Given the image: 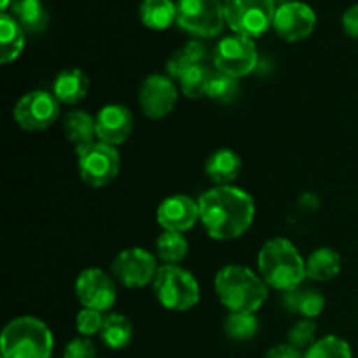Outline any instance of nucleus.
Segmentation results:
<instances>
[{"label":"nucleus","mask_w":358,"mask_h":358,"mask_svg":"<svg viewBox=\"0 0 358 358\" xmlns=\"http://www.w3.org/2000/svg\"><path fill=\"white\" fill-rule=\"evenodd\" d=\"M199 220L210 238L236 240L250 229L255 205L250 194L233 185H217L199 196Z\"/></svg>","instance_id":"obj_1"},{"label":"nucleus","mask_w":358,"mask_h":358,"mask_svg":"<svg viewBox=\"0 0 358 358\" xmlns=\"http://www.w3.org/2000/svg\"><path fill=\"white\" fill-rule=\"evenodd\" d=\"M215 292L231 313H255L268 299L261 276L245 266H226L215 276Z\"/></svg>","instance_id":"obj_2"},{"label":"nucleus","mask_w":358,"mask_h":358,"mask_svg":"<svg viewBox=\"0 0 358 358\" xmlns=\"http://www.w3.org/2000/svg\"><path fill=\"white\" fill-rule=\"evenodd\" d=\"M257 264L266 285L282 292L301 285L304 278H308L306 261L301 257L294 243L285 238H273L266 241L259 252Z\"/></svg>","instance_id":"obj_3"},{"label":"nucleus","mask_w":358,"mask_h":358,"mask_svg":"<svg viewBox=\"0 0 358 358\" xmlns=\"http://www.w3.org/2000/svg\"><path fill=\"white\" fill-rule=\"evenodd\" d=\"M55 341L48 325L35 317H17L3 327L2 358H51Z\"/></svg>","instance_id":"obj_4"},{"label":"nucleus","mask_w":358,"mask_h":358,"mask_svg":"<svg viewBox=\"0 0 358 358\" xmlns=\"http://www.w3.org/2000/svg\"><path fill=\"white\" fill-rule=\"evenodd\" d=\"M152 287L161 306L170 311L192 310L199 303V296H201L194 276L175 264L161 266L157 269Z\"/></svg>","instance_id":"obj_5"},{"label":"nucleus","mask_w":358,"mask_h":358,"mask_svg":"<svg viewBox=\"0 0 358 358\" xmlns=\"http://www.w3.org/2000/svg\"><path fill=\"white\" fill-rule=\"evenodd\" d=\"M275 0H226V23L236 35L255 38L273 27Z\"/></svg>","instance_id":"obj_6"},{"label":"nucleus","mask_w":358,"mask_h":358,"mask_svg":"<svg viewBox=\"0 0 358 358\" xmlns=\"http://www.w3.org/2000/svg\"><path fill=\"white\" fill-rule=\"evenodd\" d=\"M177 23L196 37H217L226 23L220 0H178Z\"/></svg>","instance_id":"obj_7"},{"label":"nucleus","mask_w":358,"mask_h":358,"mask_svg":"<svg viewBox=\"0 0 358 358\" xmlns=\"http://www.w3.org/2000/svg\"><path fill=\"white\" fill-rule=\"evenodd\" d=\"M77 164L84 184L91 187H105L119 175L121 159L115 147L103 142H93L83 149H77Z\"/></svg>","instance_id":"obj_8"},{"label":"nucleus","mask_w":358,"mask_h":358,"mask_svg":"<svg viewBox=\"0 0 358 358\" xmlns=\"http://www.w3.org/2000/svg\"><path fill=\"white\" fill-rule=\"evenodd\" d=\"M259 55L254 41L243 35L224 37L213 49V65L219 72L240 79L254 72L257 66Z\"/></svg>","instance_id":"obj_9"},{"label":"nucleus","mask_w":358,"mask_h":358,"mask_svg":"<svg viewBox=\"0 0 358 358\" xmlns=\"http://www.w3.org/2000/svg\"><path fill=\"white\" fill-rule=\"evenodd\" d=\"M59 115V105L55 94L48 91H30L17 100L14 119L24 131H42L55 124Z\"/></svg>","instance_id":"obj_10"},{"label":"nucleus","mask_w":358,"mask_h":358,"mask_svg":"<svg viewBox=\"0 0 358 358\" xmlns=\"http://www.w3.org/2000/svg\"><path fill=\"white\" fill-rule=\"evenodd\" d=\"M156 259L145 248H126L112 262V273L115 278L129 289L149 285L157 273Z\"/></svg>","instance_id":"obj_11"},{"label":"nucleus","mask_w":358,"mask_h":358,"mask_svg":"<svg viewBox=\"0 0 358 358\" xmlns=\"http://www.w3.org/2000/svg\"><path fill=\"white\" fill-rule=\"evenodd\" d=\"M317 27V14L308 3L287 2L276 7L273 28L287 42H299L310 37Z\"/></svg>","instance_id":"obj_12"},{"label":"nucleus","mask_w":358,"mask_h":358,"mask_svg":"<svg viewBox=\"0 0 358 358\" xmlns=\"http://www.w3.org/2000/svg\"><path fill=\"white\" fill-rule=\"evenodd\" d=\"M76 294L84 308L107 311L115 303V285L110 276L96 268L84 269L76 282Z\"/></svg>","instance_id":"obj_13"},{"label":"nucleus","mask_w":358,"mask_h":358,"mask_svg":"<svg viewBox=\"0 0 358 358\" xmlns=\"http://www.w3.org/2000/svg\"><path fill=\"white\" fill-rule=\"evenodd\" d=\"M178 101V91L171 79L164 76H149L140 86L138 103L149 119H163L171 114Z\"/></svg>","instance_id":"obj_14"},{"label":"nucleus","mask_w":358,"mask_h":358,"mask_svg":"<svg viewBox=\"0 0 358 358\" xmlns=\"http://www.w3.org/2000/svg\"><path fill=\"white\" fill-rule=\"evenodd\" d=\"M198 219L199 205L184 194L170 196L157 208V222L164 231L171 233H185L192 229Z\"/></svg>","instance_id":"obj_15"},{"label":"nucleus","mask_w":358,"mask_h":358,"mask_svg":"<svg viewBox=\"0 0 358 358\" xmlns=\"http://www.w3.org/2000/svg\"><path fill=\"white\" fill-rule=\"evenodd\" d=\"M98 142L115 147L124 143L133 131V115L126 107L117 103L105 105L96 117Z\"/></svg>","instance_id":"obj_16"},{"label":"nucleus","mask_w":358,"mask_h":358,"mask_svg":"<svg viewBox=\"0 0 358 358\" xmlns=\"http://www.w3.org/2000/svg\"><path fill=\"white\" fill-rule=\"evenodd\" d=\"M283 306L289 313L301 315L303 318H317L325 308V297L322 296L320 290L315 287L297 285L294 289L283 292Z\"/></svg>","instance_id":"obj_17"},{"label":"nucleus","mask_w":358,"mask_h":358,"mask_svg":"<svg viewBox=\"0 0 358 358\" xmlns=\"http://www.w3.org/2000/svg\"><path fill=\"white\" fill-rule=\"evenodd\" d=\"M90 91V79L79 69H66L56 76L52 84V94L58 101L66 105L79 103Z\"/></svg>","instance_id":"obj_18"},{"label":"nucleus","mask_w":358,"mask_h":358,"mask_svg":"<svg viewBox=\"0 0 358 358\" xmlns=\"http://www.w3.org/2000/svg\"><path fill=\"white\" fill-rule=\"evenodd\" d=\"M206 175L217 185H229L241 171V159L234 150L219 149L206 159Z\"/></svg>","instance_id":"obj_19"},{"label":"nucleus","mask_w":358,"mask_h":358,"mask_svg":"<svg viewBox=\"0 0 358 358\" xmlns=\"http://www.w3.org/2000/svg\"><path fill=\"white\" fill-rule=\"evenodd\" d=\"M63 133L76 149L90 145L96 136V119L84 110H72L63 119Z\"/></svg>","instance_id":"obj_20"},{"label":"nucleus","mask_w":358,"mask_h":358,"mask_svg":"<svg viewBox=\"0 0 358 358\" xmlns=\"http://www.w3.org/2000/svg\"><path fill=\"white\" fill-rule=\"evenodd\" d=\"M24 48V30L10 14H0V62L2 65L17 59Z\"/></svg>","instance_id":"obj_21"},{"label":"nucleus","mask_w":358,"mask_h":358,"mask_svg":"<svg viewBox=\"0 0 358 358\" xmlns=\"http://www.w3.org/2000/svg\"><path fill=\"white\" fill-rule=\"evenodd\" d=\"M10 13L24 34H41L48 27V13L41 0H13Z\"/></svg>","instance_id":"obj_22"},{"label":"nucleus","mask_w":358,"mask_h":358,"mask_svg":"<svg viewBox=\"0 0 358 358\" xmlns=\"http://www.w3.org/2000/svg\"><path fill=\"white\" fill-rule=\"evenodd\" d=\"M341 255L327 247L311 252L306 261V275L313 282H329L341 271Z\"/></svg>","instance_id":"obj_23"},{"label":"nucleus","mask_w":358,"mask_h":358,"mask_svg":"<svg viewBox=\"0 0 358 358\" xmlns=\"http://www.w3.org/2000/svg\"><path fill=\"white\" fill-rule=\"evenodd\" d=\"M140 20L150 30H166L177 21V3L171 0H143L140 3Z\"/></svg>","instance_id":"obj_24"},{"label":"nucleus","mask_w":358,"mask_h":358,"mask_svg":"<svg viewBox=\"0 0 358 358\" xmlns=\"http://www.w3.org/2000/svg\"><path fill=\"white\" fill-rule=\"evenodd\" d=\"M101 341L110 350H124L129 346L133 338V325L128 317L119 313H110L105 317L103 329L100 332Z\"/></svg>","instance_id":"obj_25"},{"label":"nucleus","mask_w":358,"mask_h":358,"mask_svg":"<svg viewBox=\"0 0 358 358\" xmlns=\"http://www.w3.org/2000/svg\"><path fill=\"white\" fill-rule=\"evenodd\" d=\"M205 58H206L205 45H203L199 41H192L171 55V58L168 59L166 63V70L171 77L180 79L189 66L196 65V63H203V59Z\"/></svg>","instance_id":"obj_26"},{"label":"nucleus","mask_w":358,"mask_h":358,"mask_svg":"<svg viewBox=\"0 0 358 358\" xmlns=\"http://www.w3.org/2000/svg\"><path fill=\"white\" fill-rule=\"evenodd\" d=\"M224 332L233 341H250L259 332L255 313H229L224 322Z\"/></svg>","instance_id":"obj_27"},{"label":"nucleus","mask_w":358,"mask_h":358,"mask_svg":"<svg viewBox=\"0 0 358 358\" xmlns=\"http://www.w3.org/2000/svg\"><path fill=\"white\" fill-rule=\"evenodd\" d=\"M157 255L164 264H177V262L184 261L187 255L189 245L187 240L182 236V233H171V231H164L156 241Z\"/></svg>","instance_id":"obj_28"},{"label":"nucleus","mask_w":358,"mask_h":358,"mask_svg":"<svg viewBox=\"0 0 358 358\" xmlns=\"http://www.w3.org/2000/svg\"><path fill=\"white\" fill-rule=\"evenodd\" d=\"M212 72L213 70H210L205 63H196V65L189 66L184 72V76L178 79L182 93L187 98H191V100L205 96V87Z\"/></svg>","instance_id":"obj_29"},{"label":"nucleus","mask_w":358,"mask_h":358,"mask_svg":"<svg viewBox=\"0 0 358 358\" xmlns=\"http://www.w3.org/2000/svg\"><path fill=\"white\" fill-rule=\"evenodd\" d=\"M238 94V79L226 76V73L213 70L210 76L208 83L205 87V96L210 100L222 101V103H229L236 98Z\"/></svg>","instance_id":"obj_30"},{"label":"nucleus","mask_w":358,"mask_h":358,"mask_svg":"<svg viewBox=\"0 0 358 358\" xmlns=\"http://www.w3.org/2000/svg\"><path fill=\"white\" fill-rule=\"evenodd\" d=\"M304 358H353L352 348L338 336H325L308 348Z\"/></svg>","instance_id":"obj_31"},{"label":"nucleus","mask_w":358,"mask_h":358,"mask_svg":"<svg viewBox=\"0 0 358 358\" xmlns=\"http://www.w3.org/2000/svg\"><path fill=\"white\" fill-rule=\"evenodd\" d=\"M317 338V325L310 318H303L289 331V343L296 348H310Z\"/></svg>","instance_id":"obj_32"},{"label":"nucleus","mask_w":358,"mask_h":358,"mask_svg":"<svg viewBox=\"0 0 358 358\" xmlns=\"http://www.w3.org/2000/svg\"><path fill=\"white\" fill-rule=\"evenodd\" d=\"M105 317L101 315V311L90 310V308H84L77 315V331L79 334H83V338H91L94 334H100L101 329H103Z\"/></svg>","instance_id":"obj_33"},{"label":"nucleus","mask_w":358,"mask_h":358,"mask_svg":"<svg viewBox=\"0 0 358 358\" xmlns=\"http://www.w3.org/2000/svg\"><path fill=\"white\" fill-rule=\"evenodd\" d=\"M94 345L87 338L72 339L63 350V358H94Z\"/></svg>","instance_id":"obj_34"},{"label":"nucleus","mask_w":358,"mask_h":358,"mask_svg":"<svg viewBox=\"0 0 358 358\" xmlns=\"http://www.w3.org/2000/svg\"><path fill=\"white\" fill-rule=\"evenodd\" d=\"M343 28H345L346 35L358 38V3L346 9V13L343 14Z\"/></svg>","instance_id":"obj_35"},{"label":"nucleus","mask_w":358,"mask_h":358,"mask_svg":"<svg viewBox=\"0 0 358 358\" xmlns=\"http://www.w3.org/2000/svg\"><path fill=\"white\" fill-rule=\"evenodd\" d=\"M264 358H304V355L301 353L299 348H296V346H292L290 343H287V345L273 346V348L266 353Z\"/></svg>","instance_id":"obj_36"},{"label":"nucleus","mask_w":358,"mask_h":358,"mask_svg":"<svg viewBox=\"0 0 358 358\" xmlns=\"http://www.w3.org/2000/svg\"><path fill=\"white\" fill-rule=\"evenodd\" d=\"M10 3H13V0H2V6H0L2 13H7V9H10Z\"/></svg>","instance_id":"obj_37"},{"label":"nucleus","mask_w":358,"mask_h":358,"mask_svg":"<svg viewBox=\"0 0 358 358\" xmlns=\"http://www.w3.org/2000/svg\"><path fill=\"white\" fill-rule=\"evenodd\" d=\"M275 2H282V3H287V2H289V0H275Z\"/></svg>","instance_id":"obj_38"}]
</instances>
